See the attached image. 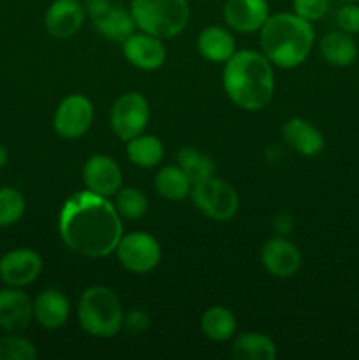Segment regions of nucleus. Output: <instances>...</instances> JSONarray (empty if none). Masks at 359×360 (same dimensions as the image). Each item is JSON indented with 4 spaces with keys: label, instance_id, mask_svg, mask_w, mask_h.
<instances>
[{
    "label": "nucleus",
    "instance_id": "27",
    "mask_svg": "<svg viewBox=\"0 0 359 360\" xmlns=\"http://www.w3.org/2000/svg\"><path fill=\"white\" fill-rule=\"evenodd\" d=\"M116 211L127 220H139L148 211V199L137 188H120L116 192Z\"/></svg>",
    "mask_w": 359,
    "mask_h": 360
},
{
    "label": "nucleus",
    "instance_id": "30",
    "mask_svg": "<svg viewBox=\"0 0 359 360\" xmlns=\"http://www.w3.org/2000/svg\"><path fill=\"white\" fill-rule=\"evenodd\" d=\"M329 6L331 0H292L294 14H298L303 20L310 21V23L326 16Z\"/></svg>",
    "mask_w": 359,
    "mask_h": 360
},
{
    "label": "nucleus",
    "instance_id": "20",
    "mask_svg": "<svg viewBox=\"0 0 359 360\" xmlns=\"http://www.w3.org/2000/svg\"><path fill=\"white\" fill-rule=\"evenodd\" d=\"M358 44H355L354 37L347 32H329L320 41V55L333 67L352 65L354 60L358 58Z\"/></svg>",
    "mask_w": 359,
    "mask_h": 360
},
{
    "label": "nucleus",
    "instance_id": "16",
    "mask_svg": "<svg viewBox=\"0 0 359 360\" xmlns=\"http://www.w3.org/2000/svg\"><path fill=\"white\" fill-rule=\"evenodd\" d=\"M225 23L236 32L250 34L263 28L270 18L267 0H227L224 6Z\"/></svg>",
    "mask_w": 359,
    "mask_h": 360
},
{
    "label": "nucleus",
    "instance_id": "29",
    "mask_svg": "<svg viewBox=\"0 0 359 360\" xmlns=\"http://www.w3.org/2000/svg\"><path fill=\"white\" fill-rule=\"evenodd\" d=\"M37 357L34 343L27 338L9 333L0 338V360H34Z\"/></svg>",
    "mask_w": 359,
    "mask_h": 360
},
{
    "label": "nucleus",
    "instance_id": "11",
    "mask_svg": "<svg viewBox=\"0 0 359 360\" xmlns=\"http://www.w3.org/2000/svg\"><path fill=\"white\" fill-rule=\"evenodd\" d=\"M42 271V259L30 248H14L0 259V280L9 287H27Z\"/></svg>",
    "mask_w": 359,
    "mask_h": 360
},
{
    "label": "nucleus",
    "instance_id": "9",
    "mask_svg": "<svg viewBox=\"0 0 359 360\" xmlns=\"http://www.w3.org/2000/svg\"><path fill=\"white\" fill-rule=\"evenodd\" d=\"M84 11L90 14L97 30L109 41L123 42L137 28L132 13L115 6L111 0H88Z\"/></svg>",
    "mask_w": 359,
    "mask_h": 360
},
{
    "label": "nucleus",
    "instance_id": "1",
    "mask_svg": "<svg viewBox=\"0 0 359 360\" xmlns=\"http://www.w3.org/2000/svg\"><path fill=\"white\" fill-rule=\"evenodd\" d=\"M108 197L76 192L65 200L60 213V238L74 253L101 259L113 253L123 236L122 220Z\"/></svg>",
    "mask_w": 359,
    "mask_h": 360
},
{
    "label": "nucleus",
    "instance_id": "13",
    "mask_svg": "<svg viewBox=\"0 0 359 360\" xmlns=\"http://www.w3.org/2000/svg\"><path fill=\"white\" fill-rule=\"evenodd\" d=\"M83 179L90 192L102 197L116 195L122 188L120 165L108 155H94L88 158L83 169Z\"/></svg>",
    "mask_w": 359,
    "mask_h": 360
},
{
    "label": "nucleus",
    "instance_id": "8",
    "mask_svg": "<svg viewBox=\"0 0 359 360\" xmlns=\"http://www.w3.org/2000/svg\"><path fill=\"white\" fill-rule=\"evenodd\" d=\"M150 120L148 101L137 91H129L115 102L111 109V129L122 141L143 134Z\"/></svg>",
    "mask_w": 359,
    "mask_h": 360
},
{
    "label": "nucleus",
    "instance_id": "14",
    "mask_svg": "<svg viewBox=\"0 0 359 360\" xmlns=\"http://www.w3.org/2000/svg\"><path fill=\"white\" fill-rule=\"evenodd\" d=\"M34 319V302L16 287L0 290V329L6 333H23Z\"/></svg>",
    "mask_w": 359,
    "mask_h": 360
},
{
    "label": "nucleus",
    "instance_id": "28",
    "mask_svg": "<svg viewBox=\"0 0 359 360\" xmlns=\"http://www.w3.org/2000/svg\"><path fill=\"white\" fill-rule=\"evenodd\" d=\"M25 197L13 186H0V227H11L25 214Z\"/></svg>",
    "mask_w": 359,
    "mask_h": 360
},
{
    "label": "nucleus",
    "instance_id": "12",
    "mask_svg": "<svg viewBox=\"0 0 359 360\" xmlns=\"http://www.w3.org/2000/svg\"><path fill=\"white\" fill-rule=\"evenodd\" d=\"M260 260L270 274L277 278H291L301 267V253L294 243L275 236L264 243Z\"/></svg>",
    "mask_w": 359,
    "mask_h": 360
},
{
    "label": "nucleus",
    "instance_id": "18",
    "mask_svg": "<svg viewBox=\"0 0 359 360\" xmlns=\"http://www.w3.org/2000/svg\"><path fill=\"white\" fill-rule=\"evenodd\" d=\"M284 139L303 157H315L324 150V136L315 125L303 118H291L284 125Z\"/></svg>",
    "mask_w": 359,
    "mask_h": 360
},
{
    "label": "nucleus",
    "instance_id": "15",
    "mask_svg": "<svg viewBox=\"0 0 359 360\" xmlns=\"http://www.w3.org/2000/svg\"><path fill=\"white\" fill-rule=\"evenodd\" d=\"M123 55L134 67L141 70H157L165 62V48L162 44V39L146 32H141V34L134 32L130 37H127L123 41Z\"/></svg>",
    "mask_w": 359,
    "mask_h": 360
},
{
    "label": "nucleus",
    "instance_id": "34",
    "mask_svg": "<svg viewBox=\"0 0 359 360\" xmlns=\"http://www.w3.org/2000/svg\"><path fill=\"white\" fill-rule=\"evenodd\" d=\"M341 2H345V4H351V2H359V0H341Z\"/></svg>",
    "mask_w": 359,
    "mask_h": 360
},
{
    "label": "nucleus",
    "instance_id": "5",
    "mask_svg": "<svg viewBox=\"0 0 359 360\" xmlns=\"http://www.w3.org/2000/svg\"><path fill=\"white\" fill-rule=\"evenodd\" d=\"M130 13L137 28L158 39H171L187 27L190 7L187 0H132Z\"/></svg>",
    "mask_w": 359,
    "mask_h": 360
},
{
    "label": "nucleus",
    "instance_id": "33",
    "mask_svg": "<svg viewBox=\"0 0 359 360\" xmlns=\"http://www.w3.org/2000/svg\"><path fill=\"white\" fill-rule=\"evenodd\" d=\"M7 160H9V153H7V150L4 144H0V169L6 167Z\"/></svg>",
    "mask_w": 359,
    "mask_h": 360
},
{
    "label": "nucleus",
    "instance_id": "3",
    "mask_svg": "<svg viewBox=\"0 0 359 360\" xmlns=\"http://www.w3.org/2000/svg\"><path fill=\"white\" fill-rule=\"evenodd\" d=\"M315 41L310 21L294 13H278L266 20L260 28V46L264 56L282 69H294L308 58Z\"/></svg>",
    "mask_w": 359,
    "mask_h": 360
},
{
    "label": "nucleus",
    "instance_id": "31",
    "mask_svg": "<svg viewBox=\"0 0 359 360\" xmlns=\"http://www.w3.org/2000/svg\"><path fill=\"white\" fill-rule=\"evenodd\" d=\"M336 25L341 32L355 35L359 34V6L358 2L345 4L336 13Z\"/></svg>",
    "mask_w": 359,
    "mask_h": 360
},
{
    "label": "nucleus",
    "instance_id": "32",
    "mask_svg": "<svg viewBox=\"0 0 359 360\" xmlns=\"http://www.w3.org/2000/svg\"><path fill=\"white\" fill-rule=\"evenodd\" d=\"M123 326H125L132 334H139L150 326V320H148V315L144 311L134 309V311H130L129 315L123 319Z\"/></svg>",
    "mask_w": 359,
    "mask_h": 360
},
{
    "label": "nucleus",
    "instance_id": "24",
    "mask_svg": "<svg viewBox=\"0 0 359 360\" xmlns=\"http://www.w3.org/2000/svg\"><path fill=\"white\" fill-rule=\"evenodd\" d=\"M201 329H203L204 336L210 338L211 341L224 343L234 336L236 316L232 315L231 309L213 306V308L206 309L201 316Z\"/></svg>",
    "mask_w": 359,
    "mask_h": 360
},
{
    "label": "nucleus",
    "instance_id": "7",
    "mask_svg": "<svg viewBox=\"0 0 359 360\" xmlns=\"http://www.w3.org/2000/svg\"><path fill=\"white\" fill-rule=\"evenodd\" d=\"M115 252L120 264L127 271L137 274L155 269L162 257L158 241L146 232H130L122 236Z\"/></svg>",
    "mask_w": 359,
    "mask_h": 360
},
{
    "label": "nucleus",
    "instance_id": "6",
    "mask_svg": "<svg viewBox=\"0 0 359 360\" xmlns=\"http://www.w3.org/2000/svg\"><path fill=\"white\" fill-rule=\"evenodd\" d=\"M190 197L201 213L217 221L231 220L239 207L236 190L229 183L213 176L192 185Z\"/></svg>",
    "mask_w": 359,
    "mask_h": 360
},
{
    "label": "nucleus",
    "instance_id": "22",
    "mask_svg": "<svg viewBox=\"0 0 359 360\" xmlns=\"http://www.w3.org/2000/svg\"><path fill=\"white\" fill-rule=\"evenodd\" d=\"M231 355L239 360H273L277 357V347L264 334L246 333L236 338Z\"/></svg>",
    "mask_w": 359,
    "mask_h": 360
},
{
    "label": "nucleus",
    "instance_id": "4",
    "mask_svg": "<svg viewBox=\"0 0 359 360\" xmlns=\"http://www.w3.org/2000/svg\"><path fill=\"white\" fill-rule=\"evenodd\" d=\"M120 299L108 287H90L77 304V320L84 333L95 338H113L123 327Z\"/></svg>",
    "mask_w": 359,
    "mask_h": 360
},
{
    "label": "nucleus",
    "instance_id": "2",
    "mask_svg": "<svg viewBox=\"0 0 359 360\" xmlns=\"http://www.w3.org/2000/svg\"><path fill=\"white\" fill-rule=\"evenodd\" d=\"M222 81L229 98L246 111H259L273 98V67L266 56L257 51H236L225 62Z\"/></svg>",
    "mask_w": 359,
    "mask_h": 360
},
{
    "label": "nucleus",
    "instance_id": "17",
    "mask_svg": "<svg viewBox=\"0 0 359 360\" xmlns=\"http://www.w3.org/2000/svg\"><path fill=\"white\" fill-rule=\"evenodd\" d=\"M84 21V7L77 0H55L44 16L46 30L56 39H69Z\"/></svg>",
    "mask_w": 359,
    "mask_h": 360
},
{
    "label": "nucleus",
    "instance_id": "19",
    "mask_svg": "<svg viewBox=\"0 0 359 360\" xmlns=\"http://www.w3.org/2000/svg\"><path fill=\"white\" fill-rule=\"evenodd\" d=\"M69 299L60 290H44L34 301V320L44 329H58L69 319Z\"/></svg>",
    "mask_w": 359,
    "mask_h": 360
},
{
    "label": "nucleus",
    "instance_id": "10",
    "mask_svg": "<svg viewBox=\"0 0 359 360\" xmlns=\"http://www.w3.org/2000/svg\"><path fill=\"white\" fill-rule=\"evenodd\" d=\"M94 122V105L84 95L74 94L58 104L53 118L56 134L63 139H80Z\"/></svg>",
    "mask_w": 359,
    "mask_h": 360
},
{
    "label": "nucleus",
    "instance_id": "25",
    "mask_svg": "<svg viewBox=\"0 0 359 360\" xmlns=\"http://www.w3.org/2000/svg\"><path fill=\"white\" fill-rule=\"evenodd\" d=\"M155 188L169 200H182L190 195L192 181L178 165H165L155 176Z\"/></svg>",
    "mask_w": 359,
    "mask_h": 360
},
{
    "label": "nucleus",
    "instance_id": "26",
    "mask_svg": "<svg viewBox=\"0 0 359 360\" xmlns=\"http://www.w3.org/2000/svg\"><path fill=\"white\" fill-rule=\"evenodd\" d=\"M176 160H178V167L189 176L192 185L210 178L215 172V165L211 158H208L206 155L201 153L196 148H182L176 153Z\"/></svg>",
    "mask_w": 359,
    "mask_h": 360
},
{
    "label": "nucleus",
    "instance_id": "23",
    "mask_svg": "<svg viewBox=\"0 0 359 360\" xmlns=\"http://www.w3.org/2000/svg\"><path fill=\"white\" fill-rule=\"evenodd\" d=\"M127 143V157L137 167L151 169L164 158V144L158 137L139 134Z\"/></svg>",
    "mask_w": 359,
    "mask_h": 360
},
{
    "label": "nucleus",
    "instance_id": "21",
    "mask_svg": "<svg viewBox=\"0 0 359 360\" xmlns=\"http://www.w3.org/2000/svg\"><path fill=\"white\" fill-rule=\"evenodd\" d=\"M197 49L201 56L210 62H227L236 53V41L225 28L208 27L204 28L197 39Z\"/></svg>",
    "mask_w": 359,
    "mask_h": 360
}]
</instances>
